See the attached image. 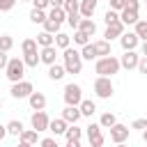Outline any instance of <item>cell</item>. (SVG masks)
<instances>
[{
  "label": "cell",
  "mask_w": 147,
  "mask_h": 147,
  "mask_svg": "<svg viewBox=\"0 0 147 147\" xmlns=\"http://www.w3.org/2000/svg\"><path fill=\"white\" fill-rule=\"evenodd\" d=\"M62 57H64V69H67V74H80L83 71V55H80V51H76V48H64V53H62Z\"/></svg>",
  "instance_id": "obj_1"
},
{
  "label": "cell",
  "mask_w": 147,
  "mask_h": 147,
  "mask_svg": "<svg viewBox=\"0 0 147 147\" xmlns=\"http://www.w3.org/2000/svg\"><path fill=\"white\" fill-rule=\"evenodd\" d=\"M122 69V64H119V60L117 57H113V55H106V57H99L96 60V64H94V71L99 74V76H113V74H117Z\"/></svg>",
  "instance_id": "obj_2"
},
{
  "label": "cell",
  "mask_w": 147,
  "mask_h": 147,
  "mask_svg": "<svg viewBox=\"0 0 147 147\" xmlns=\"http://www.w3.org/2000/svg\"><path fill=\"white\" fill-rule=\"evenodd\" d=\"M5 76H7L11 83L23 80V76H25V62H23L21 57H9L7 69H5Z\"/></svg>",
  "instance_id": "obj_3"
},
{
  "label": "cell",
  "mask_w": 147,
  "mask_h": 147,
  "mask_svg": "<svg viewBox=\"0 0 147 147\" xmlns=\"http://www.w3.org/2000/svg\"><path fill=\"white\" fill-rule=\"evenodd\" d=\"M113 92H115V87H113V80H110L108 76H99V78L94 80V94H96L99 99H110Z\"/></svg>",
  "instance_id": "obj_4"
},
{
  "label": "cell",
  "mask_w": 147,
  "mask_h": 147,
  "mask_svg": "<svg viewBox=\"0 0 147 147\" xmlns=\"http://www.w3.org/2000/svg\"><path fill=\"white\" fill-rule=\"evenodd\" d=\"M62 96H64V103H67V106H80V101H83V90H80V85L69 83V85H64Z\"/></svg>",
  "instance_id": "obj_5"
},
{
  "label": "cell",
  "mask_w": 147,
  "mask_h": 147,
  "mask_svg": "<svg viewBox=\"0 0 147 147\" xmlns=\"http://www.w3.org/2000/svg\"><path fill=\"white\" fill-rule=\"evenodd\" d=\"M32 92H34V87H32V83H30V80L11 83V90H9V94H11L14 99H28Z\"/></svg>",
  "instance_id": "obj_6"
},
{
  "label": "cell",
  "mask_w": 147,
  "mask_h": 147,
  "mask_svg": "<svg viewBox=\"0 0 147 147\" xmlns=\"http://www.w3.org/2000/svg\"><path fill=\"white\" fill-rule=\"evenodd\" d=\"M30 124H32V129H34V131H48L51 119H48L46 110H34V113H32V117H30Z\"/></svg>",
  "instance_id": "obj_7"
},
{
  "label": "cell",
  "mask_w": 147,
  "mask_h": 147,
  "mask_svg": "<svg viewBox=\"0 0 147 147\" xmlns=\"http://www.w3.org/2000/svg\"><path fill=\"white\" fill-rule=\"evenodd\" d=\"M129 133H131V129L126 126V124H115V126H110V140L117 145V142H126L129 140Z\"/></svg>",
  "instance_id": "obj_8"
},
{
  "label": "cell",
  "mask_w": 147,
  "mask_h": 147,
  "mask_svg": "<svg viewBox=\"0 0 147 147\" xmlns=\"http://www.w3.org/2000/svg\"><path fill=\"white\" fill-rule=\"evenodd\" d=\"M138 62H140V55H138L136 51H124V55L119 57V64H122V69H126V71L138 69Z\"/></svg>",
  "instance_id": "obj_9"
},
{
  "label": "cell",
  "mask_w": 147,
  "mask_h": 147,
  "mask_svg": "<svg viewBox=\"0 0 147 147\" xmlns=\"http://www.w3.org/2000/svg\"><path fill=\"white\" fill-rule=\"evenodd\" d=\"M87 138H90V145L92 147H101L106 142V138L101 133V124H90L87 126Z\"/></svg>",
  "instance_id": "obj_10"
},
{
  "label": "cell",
  "mask_w": 147,
  "mask_h": 147,
  "mask_svg": "<svg viewBox=\"0 0 147 147\" xmlns=\"http://www.w3.org/2000/svg\"><path fill=\"white\" fill-rule=\"evenodd\" d=\"M122 34H124V23H122V21H117V23L106 25L103 39H106V41H113V39H117V37H122Z\"/></svg>",
  "instance_id": "obj_11"
},
{
  "label": "cell",
  "mask_w": 147,
  "mask_h": 147,
  "mask_svg": "<svg viewBox=\"0 0 147 147\" xmlns=\"http://www.w3.org/2000/svg\"><path fill=\"white\" fill-rule=\"evenodd\" d=\"M119 44H122L124 51H136V46L140 44V37H138L136 32H124V34L119 37Z\"/></svg>",
  "instance_id": "obj_12"
},
{
  "label": "cell",
  "mask_w": 147,
  "mask_h": 147,
  "mask_svg": "<svg viewBox=\"0 0 147 147\" xmlns=\"http://www.w3.org/2000/svg\"><path fill=\"white\" fill-rule=\"evenodd\" d=\"M39 55H41V62L44 64H55V57H57V46L53 44V46H44L41 51H39Z\"/></svg>",
  "instance_id": "obj_13"
},
{
  "label": "cell",
  "mask_w": 147,
  "mask_h": 147,
  "mask_svg": "<svg viewBox=\"0 0 147 147\" xmlns=\"http://www.w3.org/2000/svg\"><path fill=\"white\" fill-rule=\"evenodd\" d=\"M119 21L124 23V25H136L140 18H138V9H129V7H124L122 11H119Z\"/></svg>",
  "instance_id": "obj_14"
},
{
  "label": "cell",
  "mask_w": 147,
  "mask_h": 147,
  "mask_svg": "<svg viewBox=\"0 0 147 147\" xmlns=\"http://www.w3.org/2000/svg\"><path fill=\"white\" fill-rule=\"evenodd\" d=\"M28 101H30V108H32V110H44V108H46V96H44L41 92H32V94L28 96Z\"/></svg>",
  "instance_id": "obj_15"
},
{
  "label": "cell",
  "mask_w": 147,
  "mask_h": 147,
  "mask_svg": "<svg viewBox=\"0 0 147 147\" xmlns=\"http://www.w3.org/2000/svg\"><path fill=\"white\" fill-rule=\"evenodd\" d=\"M62 117H64L69 124H76L83 115H80V108H78V106H67V108L62 110Z\"/></svg>",
  "instance_id": "obj_16"
},
{
  "label": "cell",
  "mask_w": 147,
  "mask_h": 147,
  "mask_svg": "<svg viewBox=\"0 0 147 147\" xmlns=\"http://www.w3.org/2000/svg\"><path fill=\"white\" fill-rule=\"evenodd\" d=\"M69 129V122L64 119V117H57V119H51V124H48V131H53L55 136H60V133H64Z\"/></svg>",
  "instance_id": "obj_17"
},
{
  "label": "cell",
  "mask_w": 147,
  "mask_h": 147,
  "mask_svg": "<svg viewBox=\"0 0 147 147\" xmlns=\"http://www.w3.org/2000/svg\"><path fill=\"white\" fill-rule=\"evenodd\" d=\"M96 5H99V0H80V16L83 18H92Z\"/></svg>",
  "instance_id": "obj_18"
},
{
  "label": "cell",
  "mask_w": 147,
  "mask_h": 147,
  "mask_svg": "<svg viewBox=\"0 0 147 147\" xmlns=\"http://www.w3.org/2000/svg\"><path fill=\"white\" fill-rule=\"evenodd\" d=\"M64 74H67V69H64V64H51L48 67V78L51 80H60V78H64Z\"/></svg>",
  "instance_id": "obj_19"
},
{
  "label": "cell",
  "mask_w": 147,
  "mask_h": 147,
  "mask_svg": "<svg viewBox=\"0 0 147 147\" xmlns=\"http://www.w3.org/2000/svg\"><path fill=\"white\" fill-rule=\"evenodd\" d=\"M78 108H80V115H85V117H92V115L96 113V103H94L92 99H83Z\"/></svg>",
  "instance_id": "obj_20"
},
{
  "label": "cell",
  "mask_w": 147,
  "mask_h": 147,
  "mask_svg": "<svg viewBox=\"0 0 147 147\" xmlns=\"http://www.w3.org/2000/svg\"><path fill=\"white\" fill-rule=\"evenodd\" d=\"M23 142H30V145H37V142H41L39 140V131H34V129H23V133L18 136Z\"/></svg>",
  "instance_id": "obj_21"
},
{
  "label": "cell",
  "mask_w": 147,
  "mask_h": 147,
  "mask_svg": "<svg viewBox=\"0 0 147 147\" xmlns=\"http://www.w3.org/2000/svg\"><path fill=\"white\" fill-rule=\"evenodd\" d=\"M78 30H83L85 34H90V37H92V34L96 32V23H94L92 18H80V23H78Z\"/></svg>",
  "instance_id": "obj_22"
},
{
  "label": "cell",
  "mask_w": 147,
  "mask_h": 147,
  "mask_svg": "<svg viewBox=\"0 0 147 147\" xmlns=\"http://www.w3.org/2000/svg\"><path fill=\"white\" fill-rule=\"evenodd\" d=\"M48 18L51 21H55V23H60L62 25V21H67V11L62 9V7H53L51 11H48Z\"/></svg>",
  "instance_id": "obj_23"
},
{
  "label": "cell",
  "mask_w": 147,
  "mask_h": 147,
  "mask_svg": "<svg viewBox=\"0 0 147 147\" xmlns=\"http://www.w3.org/2000/svg\"><path fill=\"white\" fill-rule=\"evenodd\" d=\"M37 44H39L41 48H44V46H53V44H55V34H51V32L44 30V32L37 34Z\"/></svg>",
  "instance_id": "obj_24"
},
{
  "label": "cell",
  "mask_w": 147,
  "mask_h": 147,
  "mask_svg": "<svg viewBox=\"0 0 147 147\" xmlns=\"http://www.w3.org/2000/svg\"><path fill=\"white\" fill-rule=\"evenodd\" d=\"M94 48H96V57H106V55H110V41H106V39L94 41Z\"/></svg>",
  "instance_id": "obj_25"
},
{
  "label": "cell",
  "mask_w": 147,
  "mask_h": 147,
  "mask_svg": "<svg viewBox=\"0 0 147 147\" xmlns=\"http://www.w3.org/2000/svg\"><path fill=\"white\" fill-rule=\"evenodd\" d=\"M23 62H25V67H37L39 62H41V55H39V51H34V53H25L23 55Z\"/></svg>",
  "instance_id": "obj_26"
},
{
  "label": "cell",
  "mask_w": 147,
  "mask_h": 147,
  "mask_svg": "<svg viewBox=\"0 0 147 147\" xmlns=\"http://www.w3.org/2000/svg\"><path fill=\"white\" fill-rule=\"evenodd\" d=\"M46 18H48V14H46L44 9H34V7H32V11H30V21H32L34 25H37V23H41V25H44V21H46Z\"/></svg>",
  "instance_id": "obj_27"
},
{
  "label": "cell",
  "mask_w": 147,
  "mask_h": 147,
  "mask_svg": "<svg viewBox=\"0 0 147 147\" xmlns=\"http://www.w3.org/2000/svg\"><path fill=\"white\" fill-rule=\"evenodd\" d=\"M55 46H57V48H62V51H64V48H69V46H71V37H69V34H64V32H57V34H55Z\"/></svg>",
  "instance_id": "obj_28"
},
{
  "label": "cell",
  "mask_w": 147,
  "mask_h": 147,
  "mask_svg": "<svg viewBox=\"0 0 147 147\" xmlns=\"http://www.w3.org/2000/svg\"><path fill=\"white\" fill-rule=\"evenodd\" d=\"M99 124H101V129H110V126L117 124V117H115L113 113H103L101 119H99Z\"/></svg>",
  "instance_id": "obj_29"
},
{
  "label": "cell",
  "mask_w": 147,
  "mask_h": 147,
  "mask_svg": "<svg viewBox=\"0 0 147 147\" xmlns=\"http://www.w3.org/2000/svg\"><path fill=\"white\" fill-rule=\"evenodd\" d=\"M64 136H67V140H80L83 129H80V126H76V124H69V129L64 131Z\"/></svg>",
  "instance_id": "obj_30"
},
{
  "label": "cell",
  "mask_w": 147,
  "mask_h": 147,
  "mask_svg": "<svg viewBox=\"0 0 147 147\" xmlns=\"http://www.w3.org/2000/svg\"><path fill=\"white\" fill-rule=\"evenodd\" d=\"M62 9L67 11V16L69 14H80V0H64V7Z\"/></svg>",
  "instance_id": "obj_31"
},
{
  "label": "cell",
  "mask_w": 147,
  "mask_h": 147,
  "mask_svg": "<svg viewBox=\"0 0 147 147\" xmlns=\"http://www.w3.org/2000/svg\"><path fill=\"white\" fill-rule=\"evenodd\" d=\"M7 133H9V136H21V133H23V124H21L18 119H11V122L7 124Z\"/></svg>",
  "instance_id": "obj_32"
},
{
  "label": "cell",
  "mask_w": 147,
  "mask_h": 147,
  "mask_svg": "<svg viewBox=\"0 0 147 147\" xmlns=\"http://www.w3.org/2000/svg\"><path fill=\"white\" fill-rule=\"evenodd\" d=\"M37 39H23V44H21V51H23V55L25 53H34L37 51Z\"/></svg>",
  "instance_id": "obj_33"
},
{
  "label": "cell",
  "mask_w": 147,
  "mask_h": 147,
  "mask_svg": "<svg viewBox=\"0 0 147 147\" xmlns=\"http://www.w3.org/2000/svg\"><path fill=\"white\" fill-rule=\"evenodd\" d=\"M80 55H83V60H96V48H94V44H87V46H83Z\"/></svg>",
  "instance_id": "obj_34"
},
{
  "label": "cell",
  "mask_w": 147,
  "mask_h": 147,
  "mask_svg": "<svg viewBox=\"0 0 147 147\" xmlns=\"http://www.w3.org/2000/svg\"><path fill=\"white\" fill-rule=\"evenodd\" d=\"M74 41H76L78 46H87V44H90V34H85L83 30H76V32H74Z\"/></svg>",
  "instance_id": "obj_35"
},
{
  "label": "cell",
  "mask_w": 147,
  "mask_h": 147,
  "mask_svg": "<svg viewBox=\"0 0 147 147\" xmlns=\"http://www.w3.org/2000/svg\"><path fill=\"white\" fill-rule=\"evenodd\" d=\"M11 46H14V39H11L9 34H0V51L9 53V51H11Z\"/></svg>",
  "instance_id": "obj_36"
},
{
  "label": "cell",
  "mask_w": 147,
  "mask_h": 147,
  "mask_svg": "<svg viewBox=\"0 0 147 147\" xmlns=\"http://www.w3.org/2000/svg\"><path fill=\"white\" fill-rule=\"evenodd\" d=\"M142 41H147V21H138L136 23V30H133Z\"/></svg>",
  "instance_id": "obj_37"
},
{
  "label": "cell",
  "mask_w": 147,
  "mask_h": 147,
  "mask_svg": "<svg viewBox=\"0 0 147 147\" xmlns=\"http://www.w3.org/2000/svg\"><path fill=\"white\" fill-rule=\"evenodd\" d=\"M103 21H106V25H110V23H117V21H119V11H115V9H108V11L103 14Z\"/></svg>",
  "instance_id": "obj_38"
},
{
  "label": "cell",
  "mask_w": 147,
  "mask_h": 147,
  "mask_svg": "<svg viewBox=\"0 0 147 147\" xmlns=\"http://www.w3.org/2000/svg\"><path fill=\"white\" fill-rule=\"evenodd\" d=\"M44 30H46V32H51V34H57V32H60V23H55V21L46 18V21H44Z\"/></svg>",
  "instance_id": "obj_39"
},
{
  "label": "cell",
  "mask_w": 147,
  "mask_h": 147,
  "mask_svg": "<svg viewBox=\"0 0 147 147\" xmlns=\"http://www.w3.org/2000/svg\"><path fill=\"white\" fill-rule=\"evenodd\" d=\"M67 23H69L74 30H78V23H80V14H69V16H67Z\"/></svg>",
  "instance_id": "obj_40"
},
{
  "label": "cell",
  "mask_w": 147,
  "mask_h": 147,
  "mask_svg": "<svg viewBox=\"0 0 147 147\" xmlns=\"http://www.w3.org/2000/svg\"><path fill=\"white\" fill-rule=\"evenodd\" d=\"M108 5H110V9H115V11H122V9L126 7V0H108Z\"/></svg>",
  "instance_id": "obj_41"
},
{
  "label": "cell",
  "mask_w": 147,
  "mask_h": 147,
  "mask_svg": "<svg viewBox=\"0 0 147 147\" xmlns=\"http://www.w3.org/2000/svg\"><path fill=\"white\" fill-rule=\"evenodd\" d=\"M131 129H138V131H145V129H147V119H142V117H138V119H133V124H131Z\"/></svg>",
  "instance_id": "obj_42"
},
{
  "label": "cell",
  "mask_w": 147,
  "mask_h": 147,
  "mask_svg": "<svg viewBox=\"0 0 147 147\" xmlns=\"http://www.w3.org/2000/svg\"><path fill=\"white\" fill-rule=\"evenodd\" d=\"M14 5H16V0H0V11H9V9H14Z\"/></svg>",
  "instance_id": "obj_43"
},
{
  "label": "cell",
  "mask_w": 147,
  "mask_h": 147,
  "mask_svg": "<svg viewBox=\"0 0 147 147\" xmlns=\"http://www.w3.org/2000/svg\"><path fill=\"white\" fill-rule=\"evenodd\" d=\"M30 2H32L34 9H46V7L51 5V0H30Z\"/></svg>",
  "instance_id": "obj_44"
},
{
  "label": "cell",
  "mask_w": 147,
  "mask_h": 147,
  "mask_svg": "<svg viewBox=\"0 0 147 147\" xmlns=\"http://www.w3.org/2000/svg\"><path fill=\"white\" fill-rule=\"evenodd\" d=\"M39 145H41V147H60V145L55 142V138H44Z\"/></svg>",
  "instance_id": "obj_45"
},
{
  "label": "cell",
  "mask_w": 147,
  "mask_h": 147,
  "mask_svg": "<svg viewBox=\"0 0 147 147\" xmlns=\"http://www.w3.org/2000/svg\"><path fill=\"white\" fill-rule=\"evenodd\" d=\"M138 71L147 76V57H140V62H138Z\"/></svg>",
  "instance_id": "obj_46"
},
{
  "label": "cell",
  "mask_w": 147,
  "mask_h": 147,
  "mask_svg": "<svg viewBox=\"0 0 147 147\" xmlns=\"http://www.w3.org/2000/svg\"><path fill=\"white\" fill-rule=\"evenodd\" d=\"M7 62H9L7 53H5V51H0V69H7Z\"/></svg>",
  "instance_id": "obj_47"
},
{
  "label": "cell",
  "mask_w": 147,
  "mask_h": 147,
  "mask_svg": "<svg viewBox=\"0 0 147 147\" xmlns=\"http://www.w3.org/2000/svg\"><path fill=\"white\" fill-rule=\"evenodd\" d=\"M126 7L129 9H140V2L138 0H126Z\"/></svg>",
  "instance_id": "obj_48"
},
{
  "label": "cell",
  "mask_w": 147,
  "mask_h": 147,
  "mask_svg": "<svg viewBox=\"0 0 147 147\" xmlns=\"http://www.w3.org/2000/svg\"><path fill=\"white\" fill-rule=\"evenodd\" d=\"M67 147H80V140H67Z\"/></svg>",
  "instance_id": "obj_49"
},
{
  "label": "cell",
  "mask_w": 147,
  "mask_h": 147,
  "mask_svg": "<svg viewBox=\"0 0 147 147\" xmlns=\"http://www.w3.org/2000/svg\"><path fill=\"white\" fill-rule=\"evenodd\" d=\"M51 7H64V0H51Z\"/></svg>",
  "instance_id": "obj_50"
},
{
  "label": "cell",
  "mask_w": 147,
  "mask_h": 147,
  "mask_svg": "<svg viewBox=\"0 0 147 147\" xmlns=\"http://www.w3.org/2000/svg\"><path fill=\"white\" fill-rule=\"evenodd\" d=\"M5 136H7V126H2V124H0V140H2Z\"/></svg>",
  "instance_id": "obj_51"
},
{
  "label": "cell",
  "mask_w": 147,
  "mask_h": 147,
  "mask_svg": "<svg viewBox=\"0 0 147 147\" xmlns=\"http://www.w3.org/2000/svg\"><path fill=\"white\" fill-rule=\"evenodd\" d=\"M140 53H142V57H147V41H142V48H140Z\"/></svg>",
  "instance_id": "obj_52"
},
{
  "label": "cell",
  "mask_w": 147,
  "mask_h": 147,
  "mask_svg": "<svg viewBox=\"0 0 147 147\" xmlns=\"http://www.w3.org/2000/svg\"><path fill=\"white\" fill-rule=\"evenodd\" d=\"M18 147H34V145H30V142H23V140H21V142H18Z\"/></svg>",
  "instance_id": "obj_53"
},
{
  "label": "cell",
  "mask_w": 147,
  "mask_h": 147,
  "mask_svg": "<svg viewBox=\"0 0 147 147\" xmlns=\"http://www.w3.org/2000/svg\"><path fill=\"white\" fill-rule=\"evenodd\" d=\"M115 147H129V145H126V142H117Z\"/></svg>",
  "instance_id": "obj_54"
},
{
  "label": "cell",
  "mask_w": 147,
  "mask_h": 147,
  "mask_svg": "<svg viewBox=\"0 0 147 147\" xmlns=\"http://www.w3.org/2000/svg\"><path fill=\"white\" fill-rule=\"evenodd\" d=\"M142 140H145V142H147V129H145V131H142Z\"/></svg>",
  "instance_id": "obj_55"
},
{
  "label": "cell",
  "mask_w": 147,
  "mask_h": 147,
  "mask_svg": "<svg viewBox=\"0 0 147 147\" xmlns=\"http://www.w3.org/2000/svg\"><path fill=\"white\" fill-rule=\"evenodd\" d=\"M18 2H28V0H18Z\"/></svg>",
  "instance_id": "obj_56"
},
{
  "label": "cell",
  "mask_w": 147,
  "mask_h": 147,
  "mask_svg": "<svg viewBox=\"0 0 147 147\" xmlns=\"http://www.w3.org/2000/svg\"><path fill=\"white\" fill-rule=\"evenodd\" d=\"M0 108H2V99H0Z\"/></svg>",
  "instance_id": "obj_57"
},
{
  "label": "cell",
  "mask_w": 147,
  "mask_h": 147,
  "mask_svg": "<svg viewBox=\"0 0 147 147\" xmlns=\"http://www.w3.org/2000/svg\"><path fill=\"white\" fill-rule=\"evenodd\" d=\"M145 7H147V2H145Z\"/></svg>",
  "instance_id": "obj_58"
}]
</instances>
